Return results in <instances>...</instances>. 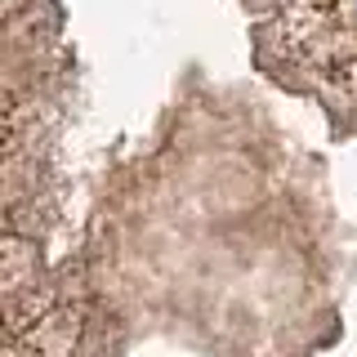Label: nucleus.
Segmentation results:
<instances>
[]
</instances>
